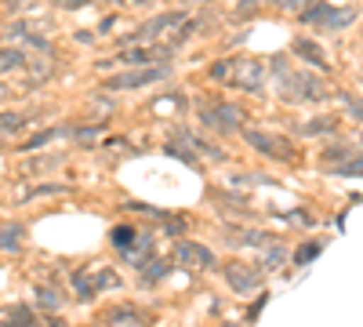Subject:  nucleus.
<instances>
[{
    "label": "nucleus",
    "mask_w": 363,
    "mask_h": 327,
    "mask_svg": "<svg viewBox=\"0 0 363 327\" xmlns=\"http://www.w3.org/2000/svg\"><path fill=\"white\" fill-rule=\"evenodd\" d=\"M233 84L240 87V92L262 95V87H265V66L258 62V58H240V62L233 66Z\"/></svg>",
    "instance_id": "f257e3e1"
},
{
    "label": "nucleus",
    "mask_w": 363,
    "mask_h": 327,
    "mask_svg": "<svg viewBox=\"0 0 363 327\" xmlns=\"http://www.w3.org/2000/svg\"><path fill=\"white\" fill-rule=\"evenodd\" d=\"M294 55H301L309 66L327 70V55H323V48H320V44H313V40H294Z\"/></svg>",
    "instance_id": "f03ea898"
},
{
    "label": "nucleus",
    "mask_w": 363,
    "mask_h": 327,
    "mask_svg": "<svg viewBox=\"0 0 363 327\" xmlns=\"http://www.w3.org/2000/svg\"><path fill=\"white\" fill-rule=\"evenodd\" d=\"M352 18H356V11H352V8H330V15L320 22V29H323V33H335V29L349 26Z\"/></svg>",
    "instance_id": "7ed1b4c3"
},
{
    "label": "nucleus",
    "mask_w": 363,
    "mask_h": 327,
    "mask_svg": "<svg viewBox=\"0 0 363 327\" xmlns=\"http://www.w3.org/2000/svg\"><path fill=\"white\" fill-rule=\"evenodd\" d=\"M229 284H233L240 294H247V291H255L258 277H255L251 270H244V265H233V270H229Z\"/></svg>",
    "instance_id": "20e7f679"
},
{
    "label": "nucleus",
    "mask_w": 363,
    "mask_h": 327,
    "mask_svg": "<svg viewBox=\"0 0 363 327\" xmlns=\"http://www.w3.org/2000/svg\"><path fill=\"white\" fill-rule=\"evenodd\" d=\"M178 258H189V262H203V270H211V265H215V255H211L207 248H193V244H182V248H178Z\"/></svg>",
    "instance_id": "39448f33"
},
{
    "label": "nucleus",
    "mask_w": 363,
    "mask_h": 327,
    "mask_svg": "<svg viewBox=\"0 0 363 327\" xmlns=\"http://www.w3.org/2000/svg\"><path fill=\"white\" fill-rule=\"evenodd\" d=\"M164 77V70H149V73H131V77H120V80H113V87H142V84H149V80H160Z\"/></svg>",
    "instance_id": "423d86ee"
},
{
    "label": "nucleus",
    "mask_w": 363,
    "mask_h": 327,
    "mask_svg": "<svg viewBox=\"0 0 363 327\" xmlns=\"http://www.w3.org/2000/svg\"><path fill=\"white\" fill-rule=\"evenodd\" d=\"M18 244H22V226H0V248L18 251Z\"/></svg>",
    "instance_id": "0eeeda50"
},
{
    "label": "nucleus",
    "mask_w": 363,
    "mask_h": 327,
    "mask_svg": "<svg viewBox=\"0 0 363 327\" xmlns=\"http://www.w3.org/2000/svg\"><path fill=\"white\" fill-rule=\"evenodd\" d=\"M135 236H138L135 229H128V226H116V229H113V244H116V248H131Z\"/></svg>",
    "instance_id": "6e6552de"
},
{
    "label": "nucleus",
    "mask_w": 363,
    "mask_h": 327,
    "mask_svg": "<svg viewBox=\"0 0 363 327\" xmlns=\"http://www.w3.org/2000/svg\"><path fill=\"white\" fill-rule=\"evenodd\" d=\"M316 255H320V244H306V248H298V255H294V265H309Z\"/></svg>",
    "instance_id": "1a4fd4ad"
},
{
    "label": "nucleus",
    "mask_w": 363,
    "mask_h": 327,
    "mask_svg": "<svg viewBox=\"0 0 363 327\" xmlns=\"http://www.w3.org/2000/svg\"><path fill=\"white\" fill-rule=\"evenodd\" d=\"M22 66V51H0V70H18Z\"/></svg>",
    "instance_id": "9d476101"
},
{
    "label": "nucleus",
    "mask_w": 363,
    "mask_h": 327,
    "mask_svg": "<svg viewBox=\"0 0 363 327\" xmlns=\"http://www.w3.org/2000/svg\"><path fill=\"white\" fill-rule=\"evenodd\" d=\"M335 174H363V157H356V160H345V164H338V167H335Z\"/></svg>",
    "instance_id": "9b49d317"
},
{
    "label": "nucleus",
    "mask_w": 363,
    "mask_h": 327,
    "mask_svg": "<svg viewBox=\"0 0 363 327\" xmlns=\"http://www.w3.org/2000/svg\"><path fill=\"white\" fill-rule=\"evenodd\" d=\"M342 102H345V109H349L352 121H363V99H349V95H342Z\"/></svg>",
    "instance_id": "f8f14e48"
},
{
    "label": "nucleus",
    "mask_w": 363,
    "mask_h": 327,
    "mask_svg": "<svg viewBox=\"0 0 363 327\" xmlns=\"http://www.w3.org/2000/svg\"><path fill=\"white\" fill-rule=\"evenodd\" d=\"M280 262H284V248H272L265 255V270H280Z\"/></svg>",
    "instance_id": "ddd939ff"
},
{
    "label": "nucleus",
    "mask_w": 363,
    "mask_h": 327,
    "mask_svg": "<svg viewBox=\"0 0 363 327\" xmlns=\"http://www.w3.org/2000/svg\"><path fill=\"white\" fill-rule=\"evenodd\" d=\"M301 4H313V0H280V8H301Z\"/></svg>",
    "instance_id": "4468645a"
}]
</instances>
